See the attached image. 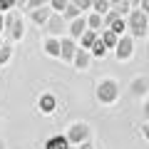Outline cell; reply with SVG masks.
I'll use <instances>...</instances> for the list:
<instances>
[{
    "label": "cell",
    "mask_w": 149,
    "mask_h": 149,
    "mask_svg": "<svg viewBox=\"0 0 149 149\" xmlns=\"http://www.w3.org/2000/svg\"><path fill=\"white\" fill-rule=\"evenodd\" d=\"M0 50H3V45H0Z\"/></svg>",
    "instance_id": "37"
},
{
    "label": "cell",
    "mask_w": 149,
    "mask_h": 149,
    "mask_svg": "<svg viewBox=\"0 0 149 149\" xmlns=\"http://www.w3.org/2000/svg\"><path fill=\"white\" fill-rule=\"evenodd\" d=\"M60 45H62V55H60V57H62V60H74V55H77V45H74L72 37L60 40Z\"/></svg>",
    "instance_id": "6"
},
{
    "label": "cell",
    "mask_w": 149,
    "mask_h": 149,
    "mask_svg": "<svg viewBox=\"0 0 149 149\" xmlns=\"http://www.w3.org/2000/svg\"><path fill=\"white\" fill-rule=\"evenodd\" d=\"M92 8H95V10L102 15V13L109 10V0H92Z\"/></svg>",
    "instance_id": "20"
},
{
    "label": "cell",
    "mask_w": 149,
    "mask_h": 149,
    "mask_svg": "<svg viewBox=\"0 0 149 149\" xmlns=\"http://www.w3.org/2000/svg\"><path fill=\"white\" fill-rule=\"evenodd\" d=\"M72 5H77L80 10H87V8H92V0H72Z\"/></svg>",
    "instance_id": "24"
},
{
    "label": "cell",
    "mask_w": 149,
    "mask_h": 149,
    "mask_svg": "<svg viewBox=\"0 0 149 149\" xmlns=\"http://www.w3.org/2000/svg\"><path fill=\"white\" fill-rule=\"evenodd\" d=\"M45 149H70V142H67V137H52V139H47Z\"/></svg>",
    "instance_id": "10"
},
{
    "label": "cell",
    "mask_w": 149,
    "mask_h": 149,
    "mask_svg": "<svg viewBox=\"0 0 149 149\" xmlns=\"http://www.w3.org/2000/svg\"><path fill=\"white\" fill-rule=\"evenodd\" d=\"M139 10H142V13H147V15H149V0H142V5H139Z\"/></svg>",
    "instance_id": "28"
},
{
    "label": "cell",
    "mask_w": 149,
    "mask_h": 149,
    "mask_svg": "<svg viewBox=\"0 0 149 149\" xmlns=\"http://www.w3.org/2000/svg\"><path fill=\"white\" fill-rule=\"evenodd\" d=\"M80 40H82V50H90L92 45L97 42V32H95V30H87L85 35L80 37Z\"/></svg>",
    "instance_id": "14"
},
{
    "label": "cell",
    "mask_w": 149,
    "mask_h": 149,
    "mask_svg": "<svg viewBox=\"0 0 149 149\" xmlns=\"http://www.w3.org/2000/svg\"><path fill=\"white\" fill-rule=\"evenodd\" d=\"M147 92V80H134L132 82V95H144Z\"/></svg>",
    "instance_id": "19"
},
{
    "label": "cell",
    "mask_w": 149,
    "mask_h": 149,
    "mask_svg": "<svg viewBox=\"0 0 149 149\" xmlns=\"http://www.w3.org/2000/svg\"><path fill=\"white\" fill-rule=\"evenodd\" d=\"M45 52H47L50 57H60V55H62V45H60L57 37H50L47 42H45Z\"/></svg>",
    "instance_id": "8"
},
{
    "label": "cell",
    "mask_w": 149,
    "mask_h": 149,
    "mask_svg": "<svg viewBox=\"0 0 149 149\" xmlns=\"http://www.w3.org/2000/svg\"><path fill=\"white\" fill-rule=\"evenodd\" d=\"M62 27H65V22H62V15H50V20H47V32H50V37H55V35H60L62 32Z\"/></svg>",
    "instance_id": "7"
},
{
    "label": "cell",
    "mask_w": 149,
    "mask_h": 149,
    "mask_svg": "<svg viewBox=\"0 0 149 149\" xmlns=\"http://www.w3.org/2000/svg\"><path fill=\"white\" fill-rule=\"evenodd\" d=\"M8 60H10V47H5V45H3V50H0V65L8 62Z\"/></svg>",
    "instance_id": "25"
},
{
    "label": "cell",
    "mask_w": 149,
    "mask_h": 149,
    "mask_svg": "<svg viewBox=\"0 0 149 149\" xmlns=\"http://www.w3.org/2000/svg\"><path fill=\"white\" fill-rule=\"evenodd\" d=\"M40 109H42L45 114H50V112L55 109V97L52 95H42L40 97Z\"/></svg>",
    "instance_id": "13"
},
{
    "label": "cell",
    "mask_w": 149,
    "mask_h": 149,
    "mask_svg": "<svg viewBox=\"0 0 149 149\" xmlns=\"http://www.w3.org/2000/svg\"><path fill=\"white\" fill-rule=\"evenodd\" d=\"M45 3H47V0H30L27 8H30V10H37V8H45Z\"/></svg>",
    "instance_id": "26"
},
{
    "label": "cell",
    "mask_w": 149,
    "mask_h": 149,
    "mask_svg": "<svg viewBox=\"0 0 149 149\" xmlns=\"http://www.w3.org/2000/svg\"><path fill=\"white\" fill-rule=\"evenodd\" d=\"M17 5H27V3H30V0H15Z\"/></svg>",
    "instance_id": "33"
},
{
    "label": "cell",
    "mask_w": 149,
    "mask_h": 149,
    "mask_svg": "<svg viewBox=\"0 0 149 149\" xmlns=\"http://www.w3.org/2000/svg\"><path fill=\"white\" fill-rule=\"evenodd\" d=\"M92 55H95V57H104V55H107V45L104 42H102V40H100V37H97V42L95 45H92Z\"/></svg>",
    "instance_id": "17"
},
{
    "label": "cell",
    "mask_w": 149,
    "mask_h": 149,
    "mask_svg": "<svg viewBox=\"0 0 149 149\" xmlns=\"http://www.w3.org/2000/svg\"><path fill=\"white\" fill-rule=\"evenodd\" d=\"M142 132H144V137H147V142H149V122L142 124Z\"/></svg>",
    "instance_id": "29"
},
{
    "label": "cell",
    "mask_w": 149,
    "mask_h": 149,
    "mask_svg": "<svg viewBox=\"0 0 149 149\" xmlns=\"http://www.w3.org/2000/svg\"><path fill=\"white\" fill-rule=\"evenodd\" d=\"M87 137H90V127H87V124H82V122L72 124V127H70V132H67V142H70V144H85Z\"/></svg>",
    "instance_id": "4"
},
{
    "label": "cell",
    "mask_w": 149,
    "mask_h": 149,
    "mask_svg": "<svg viewBox=\"0 0 149 149\" xmlns=\"http://www.w3.org/2000/svg\"><path fill=\"white\" fill-rule=\"evenodd\" d=\"M117 97H119V85L114 80H102L100 85H97V100H100L102 104H112Z\"/></svg>",
    "instance_id": "2"
},
{
    "label": "cell",
    "mask_w": 149,
    "mask_h": 149,
    "mask_svg": "<svg viewBox=\"0 0 149 149\" xmlns=\"http://www.w3.org/2000/svg\"><path fill=\"white\" fill-rule=\"evenodd\" d=\"M0 149H5V144H3V142H0Z\"/></svg>",
    "instance_id": "35"
},
{
    "label": "cell",
    "mask_w": 149,
    "mask_h": 149,
    "mask_svg": "<svg viewBox=\"0 0 149 149\" xmlns=\"http://www.w3.org/2000/svg\"><path fill=\"white\" fill-rule=\"evenodd\" d=\"M80 149H95V147H92V144H87V142H85V144H80Z\"/></svg>",
    "instance_id": "31"
},
{
    "label": "cell",
    "mask_w": 149,
    "mask_h": 149,
    "mask_svg": "<svg viewBox=\"0 0 149 149\" xmlns=\"http://www.w3.org/2000/svg\"><path fill=\"white\" fill-rule=\"evenodd\" d=\"M67 5H70L67 0H52V8H55V10H60V15L67 10Z\"/></svg>",
    "instance_id": "23"
},
{
    "label": "cell",
    "mask_w": 149,
    "mask_h": 149,
    "mask_svg": "<svg viewBox=\"0 0 149 149\" xmlns=\"http://www.w3.org/2000/svg\"><path fill=\"white\" fill-rule=\"evenodd\" d=\"M144 117H149V102L144 104Z\"/></svg>",
    "instance_id": "32"
},
{
    "label": "cell",
    "mask_w": 149,
    "mask_h": 149,
    "mask_svg": "<svg viewBox=\"0 0 149 149\" xmlns=\"http://www.w3.org/2000/svg\"><path fill=\"white\" fill-rule=\"evenodd\" d=\"M74 65H77V70H87V65H90V55H87V50H77V55H74Z\"/></svg>",
    "instance_id": "11"
},
{
    "label": "cell",
    "mask_w": 149,
    "mask_h": 149,
    "mask_svg": "<svg viewBox=\"0 0 149 149\" xmlns=\"http://www.w3.org/2000/svg\"><path fill=\"white\" fill-rule=\"evenodd\" d=\"M62 15H65V17H74V20H77V15H80V8L70 3V5H67V10H65Z\"/></svg>",
    "instance_id": "21"
},
{
    "label": "cell",
    "mask_w": 149,
    "mask_h": 149,
    "mask_svg": "<svg viewBox=\"0 0 149 149\" xmlns=\"http://www.w3.org/2000/svg\"><path fill=\"white\" fill-rule=\"evenodd\" d=\"M107 30H112V32H114V35H119V37H122V32L127 30V22H124L122 17H119V20H114V22H112L109 27H107Z\"/></svg>",
    "instance_id": "18"
},
{
    "label": "cell",
    "mask_w": 149,
    "mask_h": 149,
    "mask_svg": "<svg viewBox=\"0 0 149 149\" xmlns=\"http://www.w3.org/2000/svg\"><path fill=\"white\" fill-rule=\"evenodd\" d=\"M127 30L132 32L134 37H142V35H147V32H149V15H147V13H142L139 8H134V10L129 13Z\"/></svg>",
    "instance_id": "1"
},
{
    "label": "cell",
    "mask_w": 149,
    "mask_h": 149,
    "mask_svg": "<svg viewBox=\"0 0 149 149\" xmlns=\"http://www.w3.org/2000/svg\"><path fill=\"white\" fill-rule=\"evenodd\" d=\"M117 60H129L134 52V42H132V37H119V42H117Z\"/></svg>",
    "instance_id": "5"
},
{
    "label": "cell",
    "mask_w": 149,
    "mask_h": 149,
    "mask_svg": "<svg viewBox=\"0 0 149 149\" xmlns=\"http://www.w3.org/2000/svg\"><path fill=\"white\" fill-rule=\"evenodd\" d=\"M30 15H32V20H35L37 25H42V22L50 20V10H47V8H37V10H32Z\"/></svg>",
    "instance_id": "12"
},
{
    "label": "cell",
    "mask_w": 149,
    "mask_h": 149,
    "mask_svg": "<svg viewBox=\"0 0 149 149\" xmlns=\"http://www.w3.org/2000/svg\"><path fill=\"white\" fill-rule=\"evenodd\" d=\"M3 27H5V20H3V17H0V30H3Z\"/></svg>",
    "instance_id": "34"
},
{
    "label": "cell",
    "mask_w": 149,
    "mask_h": 149,
    "mask_svg": "<svg viewBox=\"0 0 149 149\" xmlns=\"http://www.w3.org/2000/svg\"><path fill=\"white\" fill-rule=\"evenodd\" d=\"M85 32H87V20H85V17H77V20L70 25V35H72V37H82Z\"/></svg>",
    "instance_id": "9"
},
{
    "label": "cell",
    "mask_w": 149,
    "mask_h": 149,
    "mask_svg": "<svg viewBox=\"0 0 149 149\" xmlns=\"http://www.w3.org/2000/svg\"><path fill=\"white\" fill-rule=\"evenodd\" d=\"M102 42H104L107 47H117V42H119V35H114L112 30H104V35H102Z\"/></svg>",
    "instance_id": "16"
},
{
    "label": "cell",
    "mask_w": 149,
    "mask_h": 149,
    "mask_svg": "<svg viewBox=\"0 0 149 149\" xmlns=\"http://www.w3.org/2000/svg\"><path fill=\"white\" fill-rule=\"evenodd\" d=\"M15 5V0H0V10H10Z\"/></svg>",
    "instance_id": "27"
},
{
    "label": "cell",
    "mask_w": 149,
    "mask_h": 149,
    "mask_svg": "<svg viewBox=\"0 0 149 149\" xmlns=\"http://www.w3.org/2000/svg\"><path fill=\"white\" fill-rule=\"evenodd\" d=\"M119 17H122V15H119V13H117V10H109V13H107V17H104V25H107V27H109V25H112V22H114V20H119Z\"/></svg>",
    "instance_id": "22"
},
{
    "label": "cell",
    "mask_w": 149,
    "mask_h": 149,
    "mask_svg": "<svg viewBox=\"0 0 149 149\" xmlns=\"http://www.w3.org/2000/svg\"><path fill=\"white\" fill-rule=\"evenodd\" d=\"M102 25H104V17H102L100 13H92V15L87 17V27H92V30H95V32L100 30Z\"/></svg>",
    "instance_id": "15"
},
{
    "label": "cell",
    "mask_w": 149,
    "mask_h": 149,
    "mask_svg": "<svg viewBox=\"0 0 149 149\" xmlns=\"http://www.w3.org/2000/svg\"><path fill=\"white\" fill-rule=\"evenodd\" d=\"M5 27H8V35H10L13 40H20V37H22V32H25V25H22L20 13H15V10H13L10 15H8V20H5Z\"/></svg>",
    "instance_id": "3"
},
{
    "label": "cell",
    "mask_w": 149,
    "mask_h": 149,
    "mask_svg": "<svg viewBox=\"0 0 149 149\" xmlns=\"http://www.w3.org/2000/svg\"><path fill=\"white\" fill-rule=\"evenodd\" d=\"M147 57H149V47H147Z\"/></svg>",
    "instance_id": "36"
},
{
    "label": "cell",
    "mask_w": 149,
    "mask_h": 149,
    "mask_svg": "<svg viewBox=\"0 0 149 149\" xmlns=\"http://www.w3.org/2000/svg\"><path fill=\"white\" fill-rule=\"evenodd\" d=\"M129 5H132V8H139V5H142V0H129Z\"/></svg>",
    "instance_id": "30"
}]
</instances>
